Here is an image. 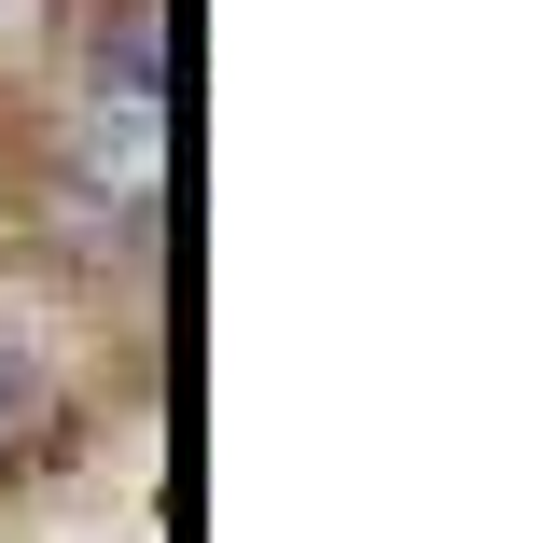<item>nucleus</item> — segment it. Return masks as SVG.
Returning a JSON list of instances; mask_svg holds the SVG:
<instances>
[{
	"instance_id": "f257e3e1",
	"label": "nucleus",
	"mask_w": 557,
	"mask_h": 543,
	"mask_svg": "<svg viewBox=\"0 0 557 543\" xmlns=\"http://www.w3.org/2000/svg\"><path fill=\"white\" fill-rule=\"evenodd\" d=\"M14 446H28V377L0 362V460H14Z\"/></svg>"
}]
</instances>
